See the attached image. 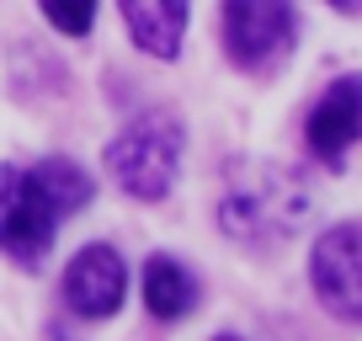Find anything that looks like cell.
Returning a JSON list of instances; mask_svg holds the SVG:
<instances>
[{
  "label": "cell",
  "mask_w": 362,
  "mask_h": 341,
  "mask_svg": "<svg viewBox=\"0 0 362 341\" xmlns=\"http://www.w3.org/2000/svg\"><path fill=\"white\" fill-rule=\"evenodd\" d=\"M90 203V176L64 155L37 160L33 170L0 166V245L22 267H37L59 235V219Z\"/></svg>",
  "instance_id": "6da1fadb"
},
{
  "label": "cell",
  "mask_w": 362,
  "mask_h": 341,
  "mask_svg": "<svg viewBox=\"0 0 362 341\" xmlns=\"http://www.w3.org/2000/svg\"><path fill=\"white\" fill-rule=\"evenodd\" d=\"M309 214L304 187L277 166H240L218 197V224L240 245H277Z\"/></svg>",
  "instance_id": "7a4b0ae2"
},
{
  "label": "cell",
  "mask_w": 362,
  "mask_h": 341,
  "mask_svg": "<svg viewBox=\"0 0 362 341\" xmlns=\"http://www.w3.org/2000/svg\"><path fill=\"white\" fill-rule=\"evenodd\" d=\"M107 166H112V176L123 182L128 197H144V203L165 197L170 182H176V166H181V128H176V117H165V112L134 117V123L112 139Z\"/></svg>",
  "instance_id": "3957f363"
},
{
  "label": "cell",
  "mask_w": 362,
  "mask_h": 341,
  "mask_svg": "<svg viewBox=\"0 0 362 341\" xmlns=\"http://www.w3.org/2000/svg\"><path fill=\"white\" fill-rule=\"evenodd\" d=\"M224 22V54L240 69H277L298 37L293 0H218Z\"/></svg>",
  "instance_id": "277c9868"
},
{
  "label": "cell",
  "mask_w": 362,
  "mask_h": 341,
  "mask_svg": "<svg viewBox=\"0 0 362 341\" xmlns=\"http://www.w3.org/2000/svg\"><path fill=\"white\" fill-rule=\"evenodd\" d=\"M309 277L330 315L362 320V224H330L309 250Z\"/></svg>",
  "instance_id": "5b68a950"
},
{
  "label": "cell",
  "mask_w": 362,
  "mask_h": 341,
  "mask_svg": "<svg viewBox=\"0 0 362 341\" xmlns=\"http://www.w3.org/2000/svg\"><path fill=\"white\" fill-rule=\"evenodd\" d=\"M123 294H128V267H123V256H117L112 245H86L75 262H69V272H64L69 309H80V315H90V320H107L123 304Z\"/></svg>",
  "instance_id": "8992f818"
},
{
  "label": "cell",
  "mask_w": 362,
  "mask_h": 341,
  "mask_svg": "<svg viewBox=\"0 0 362 341\" xmlns=\"http://www.w3.org/2000/svg\"><path fill=\"white\" fill-rule=\"evenodd\" d=\"M304 139L325 166H341V160H346V149L362 139V75L336 80V86L320 96L315 112H309Z\"/></svg>",
  "instance_id": "52a82bcc"
},
{
  "label": "cell",
  "mask_w": 362,
  "mask_h": 341,
  "mask_svg": "<svg viewBox=\"0 0 362 341\" xmlns=\"http://www.w3.org/2000/svg\"><path fill=\"white\" fill-rule=\"evenodd\" d=\"M134 43L155 59H176L187 37V0H117Z\"/></svg>",
  "instance_id": "ba28073f"
},
{
  "label": "cell",
  "mask_w": 362,
  "mask_h": 341,
  "mask_svg": "<svg viewBox=\"0 0 362 341\" xmlns=\"http://www.w3.org/2000/svg\"><path fill=\"white\" fill-rule=\"evenodd\" d=\"M144 304H149V315H160V320L192 315V304H197L192 272H187L181 262H170V256H149V267H144Z\"/></svg>",
  "instance_id": "9c48e42d"
},
{
  "label": "cell",
  "mask_w": 362,
  "mask_h": 341,
  "mask_svg": "<svg viewBox=\"0 0 362 341\" xmlns=\"http://www.w3.org/2000/svg\"><path fill=\"white\" fill-rule=\"evenodd\" d=\"M43 16L59 27V33L80 37V33H90V22H96V0H43Z\"/></svg>",
  "instance_id": "30bf717a"
},
{
  "label": "cell",
  "mask_w": 362,
  "mask_h": 341,
  "mask_svg": "<svg viewBox=\"0 0 362 341\" xmlns=\"http://www.w3.org/2000/svg\"><path fill=\"white\" fill-rule=\"evenodd\" d=\"M330 6H336V11H351V16L362 11V0H330Z\"/></svg>",
  "instance_id": "8fae6325"
},
{
  "label": "cell",
  "mask_w": 362,
  "mask_h": 341,
  "mask_svg": "<svg viewBox=\"0 0 362 341\" xmlns=\"http://www.w3.org/2000/svg\"><path fill=\"white\" fill-rule=\"evenodd\" d=\"M48 341H69V336H64V330H59V325H54V330H48Z\"/></svg>",
  "instance_id": "7c38bea8"
},
{
  "label": "cell",
  "mask_w": 362,
  "mask_h": 341,
  "mask_svg": "<svg viewBox=\"0 0 362 341\" xmlns=\"http://www.w3.org/2000/svg\"><path fill=\"white\" fill-rule=\"evenodd\" d=\"M218 341H240V336H218Z\"/></svg>",
  "instance_id": "4fadbf2b"
}]
</instances>
